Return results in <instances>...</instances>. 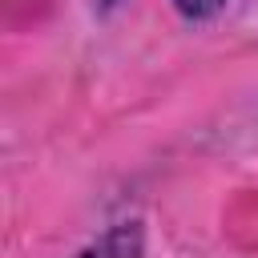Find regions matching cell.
<instances>
[{"mask_svg":"<svg viewBox=\"0 0 258 258\" xmlns=\"http://www.w3.org/2000/svg\"><path fill=\"white\" fill-rule=\"evenodd\" d=\"M77 258H141V226L137 222H125V226H113L109 234H101L89 250H81Z\"/></svg>","mask_w":258,"mask_h":258,"instance_id":"6da1fadb","label":"cell"},{"mask_svg":"<svg viewBox=\"0 0 258 258\" xmlns=\"http://www.w3.org/2000/svg\"><path fill=\"white\" fill-rule=\"evenodd\" d=\"M222 4H226V0H173V8H177L185 20H198V24H202V20H214V16L222 12Z\"/></svg>","mask_w":258,"mask_h":258,"instance_id":"7a4b0ae2","label":"cell"}]
</instances>
